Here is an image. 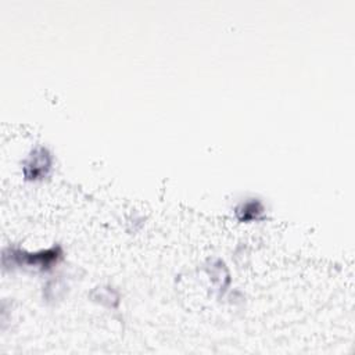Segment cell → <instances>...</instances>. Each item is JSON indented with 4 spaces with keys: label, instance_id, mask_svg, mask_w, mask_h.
<instances>
[{
    "label": "cell",
    "instance_id": "cell-1",
    "mask_svg": "<svg viewBox=\"0 0 355 355\" xmlns=\"http://www.w3.org/2000/svg\"><path fill=\"white\" fill-rule=\"evenodd\" d=\"M62 257V250L60 245H53L47 250H42L37 252H26L21 248H8L3 254V261H8L3 263L4 266H31L39 268L40 270H49L57 263Z\"/></svg>",
    "mask_w": 355,
    "mask_h": 355
},
{
    "label": "cell",
    "instance_id": "cell-2",
    "mask_svg": "<svg viewBox=\"0 0 355 355\" xmlns=\"http://www.w3.org/2000/svg\"><path fill=\"white\" fill-rule=\"evenodd\" d=\"M51 165H53V157L49 148L43 146H37L31 151L28 158L24 161L22 172L26 180L36 182V180L44 179L50 173Z\"/></svg>",
    "mask_w": 355,
    "mask_h": 355
},
{
    "label": "cell",
    "instance_id": "cell-3",
    "mask_svg": "<svg viewBox=\"0 0 355 355\" xmlns=\"http://www.w3.org/2000/svg\"><path fill=\"white\" fill-rule=\"evenodd\" d=\"M263 211L265 207L258 198H248L236 207L234 214L240 222H252L259 220L263 216Z\"/></svg>",
    "mask_w": 355,
    "mask_h": 355
}]
</instances>
